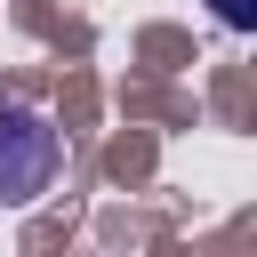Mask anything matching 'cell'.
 <instances>
[{"label":"cell","instance_id":"1","mask_svg":"<svg viewBox=\"0 0 257 257\" xmlns=\"http://www.w3.org/2000/svg\"><path fill=\"white\" fill-rule=\"evenodd\" d=\"M64 169V137L40 104H0V209H32Z\"/></svg>","mask_w":257,"mask_h":257},{"label":"cell","instance_id":"2","mask_svg":"<svg viewBox=\"0 0 257 257\" xmlns=\"http://www.w3.org/2000/svg\"><path fill=\"white\" fill-rule=\"evenodd\" d=\"M225 32H241V40H257V0H201Z\"/></svg>","mask_w":257,"mask_h":257}]
</instances>
